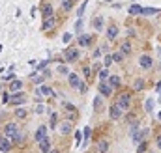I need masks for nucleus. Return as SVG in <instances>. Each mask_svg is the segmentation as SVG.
I'll list each match as a JSON object with an SVG mask.
<instances>
[{
  "mask_svg": "<svg viewBox=\"0 0 161 153\" xmlns=\"http://www.w3.org/2000/svg\"><path fill=\"white\" fill-rule=\"evenodd\" d=\"M79 56H81V52H79V49H75V47H68V49L64 50V60H66V62H75Z\"/></svg>",
  "mask_w": 161,
  "mask_h": 153,
  "instance_id": "obj_1",
  "label": "nucleus"
},
{
  "mask_svg": "<svg viewBox=\"0 0 161 153\" xmlns=\"http://www.w3.org/2000/svg\"><path fill=\"white\" fill-rule=\"evenodd\" d=\"M17 133H19L17 123H8V125L4 127V136H6V138H13Z\"/></svg>",
  "mask_w": 161,
  "mask_h": 153,
  "instance_id": "obj_2",
  "label": "nucleus"
},
{
  "mask_svg": "<svg viewBox=\"0 0 161 153\" xmlns=\"http://www.w3.org/2000/svg\"><path fill=\"white\" fill-rule=\"evenodd\" d=\"M122 112H124V110H122V108H120V107H118L116 103H114V105H113V107L109 108V116H111V120H114V122L122 118Z\"/></svg>",
  "mask_w": 161,
  "mask_h": 153,
  "instance_id": "obj_3",
  "label": "nucleus"
},
{
  "mask_svg": "<svg viewBox=\"0 0 161 153\" xmlns=\"http://www.w3.org/2000/svg\"><path fill=\"white\" fill-rule=\"evenodd\" d=\"M116 105H118V107H120V108H122V110L126 112V110L129 108V95H128V93H122V95L118 97Z\"/></svg>",
  "mask_w": 161,
  "mask_h": 153,
  "instance_id": "obj_4",
  "label": "nucleus"
},
{
  "mask_svg": "<svg viewBox=\"0 0 161 153\" xmlns=\"http://www.w3.org/2000/svg\"><path fill=\"white\" fill-rule=\"evenodd\" d=\"M152 64H154V60H152L148 54H143V56L139 58V65H141L143 69H150V67H152Z\"/></svg>",
  "mask_w": 161,
  "mask_h": 153,
  "instance_id": "obj_5",
  "label": "nucleus"
},
{
  "mask_svg": "<svg viewBox=\"0 0 161 153\" xmlns=\"http://www.w3.org/2000/svg\"><path fill=\"white\" fill-rule=\"evenodd\" d=\"M98 90L101 92V95H103V97H109V95L113 93V88L109 86V82H99V86H98Z\"/></svg>",
  "mask_w": 161,
  "mask_h": 153,
  "instance_id": "obj_6",
  "label": "nucleus"
},
{
  "mask_svg": "<svg viewBox=\"0 0 161 153\" xmlns=\"http://www.w3.org/2000/svg\"><path fill=\"white\" fill-rule=\"evenodd\" d=\"M24 101H26V97H24L23 93H19V92H17V93H13V95L9 97V103H13V105H23Z\"/></svg>",
  "mask_w": 161,
  "mask_h": 153,
  "instance_id": "obj_7",
  "label": "nucleus"
},
{
  "mask_svg": "<svg viewBox=\"0 0 161 153\" xmlns=\"http://www.w3.org/2000/svg\"><path fill=\"white\" fill-rule=\"evenodd\" d=\"M0 151H2V153L11 151V142H9L6 136H2V140H0Z\"/></svg>",
  "mask_w": 161,
  "mask_h": 153,
  "instance_id": "obj_8",
  "label": "nucleus"
},
{
  "mask_svg": "<svg viewBox=\"0 0 161 153\" xmlns=\"http://www.w3.org/2000/svg\"><path fill=\"white\" fill-rule=\"evenodd\" d=\"M68 80H69V86H71V88H79V84H81V79H79V75H75V73H69Z\"/></svg>",
  "mask_w": 161,
  "mask_h": 153,
  "instance_id": "obj_9",
  "label": "nucleus"
},
{
  "mask_svg": "<svg viewBox=\"0 0 161 153\" xmlns=\"http://www.w3.org/2000/svg\"><path fill=\"white\" fill-rule=\"evenodd\" d=\"M43 138H47V127H45V125L38 127V131H36V140H38V142H41Z\"/></svg>",
  "mask_w": 161,
  "mask_h": 153,
  "instance_id": "obj_10",
  "label": "nucleus"
},
{
  "mask_svg": "<svg viewBox=\"0 0 161 153\" xmlns=\"http://www.w3.org/2000/svg\"><path fill=\"white\" fill-rule=\"evenodd\" d=\"M90 41H92V37H90L88 34H81V36H79V47H88Z\"/></svg>",
  "mask_w": 161,
  "mask_h": 153,
  "instance_id": "obj_11",
  "label": "nucleus"
},
{
  "mask_svg": "<svg viewBox=\"0 0 161 153\" xmlns=\"http://www.w3.org/2000/svg\"><path fill=\"white\" fill-rule=\"evenodd\" d=\"M49 150H51V140H49V138H43V140L39 142V151L49 153Z\"/></svg>",
  "mask_w": 161,
  "mask_h": 153,
  "instance_id": "obj_12",
  "label": "nucleus"
},
{
  "mask_svg": "<svg viewBox=\"0 0 161 153\" xmlns=\"http://www.w3.org/2000/svg\"><path fill=\"white\" fill-rule=\"evenodd\" d=\"M41 15H43V19L53 17V6H51V4H45V6L41 7Z\"/></svg>",
  "mask_w": 161,
  "mask_h": 153,
  "instance_id": "obj_13",
  "label": "nucleus"
},
{
  "mask_svg": "<svg viewBox=\"0 0 161 153\" xmlns=\"http://www.w3.org/2000/svg\"><path fill=\"white\" fill-rule=\"evenodd\" d=\"M36 93H38V95H56L49 86H41V88H38V90H36Z\"/></svg>",
  "mask_w": 161,
  "mask_h": 153,
  "instance_id": "obj_14",
  "label": "nucleus"
},
{
  "mask_svg": "<svg viewBox=\"0 0 161 153\" xmlns=\"http://www.w3.org/2000/svg\"><path fill=\"white\" fill-rule=\"evenodd\" d=\"M148 135V129H143V131H137L135 135H133V142H141V140H144V136Z\"/></svg>",
  "mask_w": 161,
  "mask_h": 153,
  "instance_id": "obj_15",
  "label": "nucleus"
},
{
  "mask_svg": "<svg viewBox=\"0 0 161 153\" xmlns=\"http://www.w3.org/2000/svg\"><path fill=\"white\" fill-rule=\"evenodd\" d=\"M109 86H111L113 90H118V88H120V77L113 75V77L109 79Z\"/></svg>",
  "mask_w": 161,
  "mask_h": 153,
  "instance_id": "obj_16",
  "label": "nucleus"
},
{
  "mask_svg": "<svg viewBox=\"0 0 161 153\" xmlns=\"http://www.w3.org/2000/svg\"><path fill=\"white\" fill-rule=\"evenodd\" d=\"M98 151L107 153L109 151V142H107V140H99V142H98Z\"/></svg>",
  "mask_w": 161,
  "mask_h": 153,
  "instance_id": "obj_17",
  "label": "nucleus"
},
{
  "mask_svg": "<svg viewBox=\"0 0 161 153\" xmlns=\"http://www.w3.org/2000/svg\"><path fill=\"white\" fill-rule=\"evenodd\" d=\"M128 11H129V15H141V13H143V7H141L139 4H133V6H129Z\"/></svg>",
  "mask_w": 161,
  "mask_h": 153,
  "instance_id": "obj_18",
  "label": "nucleus"
},
{
  "mask_svg": "<svg viewBox=\"0 0 161 153\" xmlns=\"http://www.w3.org/2000/svg\"><path fill=\"white\" fill-rule=\"evenodd\" d=\"M53 26H54V19H53V17L43 19V26H41V30H49V28H53Z\"/></svg>",
  "mask_w": 161,
  "mask_h": 153,
  "instance_id": "obj_19",
  "label": "nucleus"
},
{
  "mask_svg": "<svg viewBox=\"0 0 161 153\" xmlns=\"http://www.w3.org/2000/svg\"><path fill=\"white\" fill-rule=\"evenodd\" d=\"M92 24H94V28L99 32L101 28H103V17H94V21H92Z\"/></svg>",
  "mask_w": 161,
  "mask_h": 153,
  "instance_id": "obj_20",
  "label": "nucleus"
},
{
  "mask_svg": "<svg viewBox=\"0 0 161 153\" xmlns=\"http://www.w3.org/2000/svg\"><path fill=\"white\" fill-rule=\"evenodd\" d=\"M118 36V28L116 26H109V30H107V39H114Z\"/></svg>",
  "mask_w": 161,
  "mask_h": 153,
  "instance_id": "obj_21",
  "label": "nucleus"
},
{
  "mask_svg": "<svg viewBox=\"0 0 161 153\" xmlns=\"http://www.w3.org/2000/svg\"><path fill=\"white\" fill-rule=\"evenodd\" d=\"M120 52H122V54H129V52H131V43H129V41H124V43L120 45Z\"/></svg>",
  "mask_w": 161,
  "mask_h": 153,
  "instance_id": "obj_22",
  "label": "nucleus"
},
{
  "mask_svg": "<svg viewBox=\"0 0 161 153\" xmlns=\"http://www.w3.org/2000/svg\"><path fill=\"white\" fill-rule=\"evenodd\" d=\"M161 9L158 7H143V13L141 15H156V13H159Z\"/></svg>",
  "mask_w": 161,
  "mask_h": 153,
  "instance_id": "obj_23",
  "label": "nucleus"
},
{
  "mask_svg": "<svg viewBox=\"0 0 161 153\" xmlns=\"http://www.w3.org/2000/svg\"><path fill=\"white\" fill-rule=\"evenodd\" d=\"M21 86H23L21 80H11V84H9V92H17V90H21Z\"/></svg>",
  "mask_w": 161,
  "mask_h": 153,
  "instance_id": "obj_24",
  "label": "nucleus"
},
{
  "mask_svg": "<svg viewBox=\"0 0 161 153\" xmlns=\"http://www.w3.org/2000/svg\"><path fill=\"white\" fill-rule=\"evenodd\" d=\"M103 95H96V99H94V107H96V110H101L103 107Z\"/></svg>",
  "mask_w": 161,
  "mask_h": 153,
  "instance_id": "obj_25",
  "label": "nucleus"
},
{
  "mask_svg": "<svg viewBox=\"0 0 161 153\" xmlns=\"http://www.w3.org/2000/svg\"><path fill=\"white\" fill-rule=\"evenodd\" d=\"M60 133H62V135L71 133V123H62V125H60Z\"/></svg>",
  "mask_w": 161,
  "mask_h": 153,
  "instance_id": "obj_26",
  "label": "nucleus"
},
{
  "mask_svg": "<svg viewBox=\"0 0 161 153\" xmlns=\"http://www.w3.org/2000/svg\"><path fill=\"white\" fill-rule=\"evenodd\" d=\"M32 80H34L36 84H41V82L45 80V77H41V75H38V73L34 71V73H32Z\"/></svg>",
  "mask_w": 161,
  "mask_h": 153,
  "instance_id": "obj_27",
  "label": "nucleus"
},
{
  "mask_svg": "<svg viewBox=\"0 0 161 153\" xmlns=\"http://www.w3.org/2000/svg\"><path fill=\"white\" fill-rule=\"evenodd\" d=\"M73 4H75L73 0H62V7H64L66 11H69V9L73 7Z\"/></svg>",
  "mask_w": 161,
  "mask_h": 153,
  "instance_id": "obj_28",
  "label": "nucleus"
},
{
  "mask_svg": "<svg viewBox=\"0 0 161 153\" xmlns=\"http://www.w3.org/2000/svg\"><path fill=\"white\" fill-rule=\"evenodd\" d=\"M56 71H58L60 75H69V69H68V65H64V64H62V65H58V67H56Z\"/></svg>",
  "mask_w": 161,
  "mask_h": 153,
  "instance_id": "obj_29",
  "label": "nucleus"
},
{
  "mask_svg": "<svg viewBox=\"0 0 161 153\" xmlns=\"http://www.w3.org/2000/svg\"><path fill=\"white\" fill-rule=\"evenodd\" d=\"M111 56H113V62H118V64L124 60V54H122V52H114V54H111Z\"/></svg>",
  "mask_w": 161,
  "mask_h": 153,
  "instance_id": "obj_30",
  "label": "nucleus"
},
{
  "mask_svg": "<svg viewBox=\"0 0 161 153\" xmlns=\"http://www.w3.org/2000/svg\"><path fill=\"white\" fill-rule=\"evenodd\" d=\"M107 79H109V71H107V69H101V71H99V80L105 82Z\"/></svg>",
  "mask_w": 161,
  "mask_h": 153,
  "instance_id": "obj_31",
  "label": "nucleus"
},
{
  "mask_svg": "<svg viewBox=\"0 0 161 153\" xmlns=\"http://www.w3.org/2000/svg\"><path fill=\"white\" fill-rule=\"evenodd\" d=\"M144 88V80L143 79H139V80H135V90L139 92V90H143Z\"/></svg>",
  "mask_w": 161,
  "mask_h": 153,
  "instance_id": "obj_32",
  "label": "nucleus"
},
{
  "mask_svg": "<svg viewBox=\"0 0 161 153\" xmlns=\"http://www.w3.org/2000/svg\"><path fill=\"white\" fill-rule=\"evenodd\" d=\"M77 90H79V92H81V93H86V92H88V84H86V82H81V84H79V88H77Z\"/></svg>",
  "mask_w": 161,
  "mask_h": 153,
  "instance_id": "obj_33",
  "label": "nucleus"
},
{
  "mask_svg": "<svg viewBox=\"0 0 161 153\" xmlns=\"http://www.w3.org/2000/svg\"><path fill=\"white\" fill-rule=\"evenodd\" d=\"M15 116H17V118H24V116H26V110H24V108H17V110H15Z\"/></svg>",
  "mask_w": 161,
  "mask_h": 153,
  "instance_id": "obj_34",
  "label": "nucleus"
},
{
  "mask_svg": "<svg viewBox=\"0 0 161 153\" xmlns=\"http://www.w3.org/2000/svg\"><path fill=\"white\" fill-rule=\"evenodd\" d=\"M83 138H84V146H86V144H88V140H90V127H86V129H84V136H83Z\"/></svg>",
  "mask_w": 161,
  "mask_h": 153,
  "instance_id": "obj_35",
  "label": "nucleus"
},
{
  "mask_svg": "<svg viewBox=\"0 0 161 153\" xmlns=\"http://www.w3.org/2000/svg\"><path fill=\"white\" fill-rule=\"evenodd\" d=\"M47 64H49V60H43V62L36 67V73H38V71H41V69H45V67H47Z\"/></svg>",
  "mask_w": 161,
  "mask_h": 153,
  "instance_id": "obj_36",
  "label": "nucleus"
},
{
  "mask_svg": "<svg viewBox=\"0 0 161 153\" xmlns=\"http://www.w3.org/2000/svg\"><path fill=\"white\" fill-rule=\"evenodd\" d=\"M152 108H154V99H148L146 101V112H152Z\"/></svg>",
  "mask_w": 161,
  "mask_h": 153,
  "instance_id": "obj_37",
  "label": "nucleus"
},
{
  "mask_svg": "<svg viewBox=\"0 0 161 153\" xmlns=\"http://www.w3.org/2000/svg\"><path fill=\"white\" fill-rule=\"evenodd\" d=\"M11 140H13L15 144H19V142H23V133H17V135H15V136H13Z\"/></svg>",
  "mask_w": 161,
  "mask_h": 153,
  "instance_id": "obj_38",
  "label": "nucleus"
},
{
  "mask_svg": "<svg viewBox=\"0 0 161 153\" xmlns=\"http://www.w3.org/2000/svg\"><path fill=\"white\" fill-rule=\"evenodd\" d=\"M84 7H86V2H83V4H81V7H79V11H77V15H79V17H83V13H84Z\"/></svg>",
  "mask_w": 161,
  "mask_h": 153,
  "instance_id": "obj_39",
  "label": "nucleus"
},
{
  "mask_svg": "<svg viewBox=\"0 0 161 153\" xmlns=\"http://www.w3.org/2000/svg\"><path fill=\"white\" fill-rule=\"evenodd\" d=\"M56 127V114H51V129Z\"/></svg>",
  "mask_w": 161,
  "mask_h": 153,
  "instance_id": "obj_40",
  "label": "nucleus"
},
{
  "mask_svg": "<svg viewBox=\"0 0 161 153\" xmlns=\"http://www.w3.org/2000/svg\"><path fill=\"white\" fill-rule=\"evenodd\" d=\"M71 37H73L71 34H64V37H62V41H64V43H69V41H71Z\"/></svg>",
  "mask_w": 161,
  "mask_h": 153,
  "instance_id": "obj_41",
  "label": "nucleus"
},
{
  "mask_svg": "<svg viewBox=\"0 0 161 153\" xmlns=\"http://www.w3.org/2000/svg\"><path fill=\"white\" fill-rule=\"evenodd\" d=\"M103 64H105V65H111V64H113V56H111V54H107V56H105V62H103Z\"/></svg>",
  "mask_w": 161,
  "mask_h": 153,
  "instance_id": "obj_42",
  "label": "nucleus"
},
{
  "mask_svg": "<svg viewBox=\"0 0 161 153\" xmlns=\"http://www.w3.org/2000/svg\"><path fill=\"white\" fill-rule=\"evenodd\" d=\"M9 97H11L9 93H4V95H2V101H4V105H6V103H9Z\"/></svg>",
  "mask_w": 161,
  "mask_h": 153,
  "instance_id": "obj_43",
  "label": "nucleus"
},
{
  "mask_svg": "<svg viewBox=\"0 0 161 153\" xmlns=\"http://www.w3.org/2000/svg\"><path fill=\"white\" fill-rule=\"evenodd\" d=\"M126 120H128V123H135V118H133V114H128V116H126Z\"/></svg>",
  "mask_w": 161,
  "mask_h": 153,
  "instance_id": "obj_44",
  "label": "nucleus"
},
{
  "mask_svg": "<svg viewBox=\"0 0 161 153\" xmlns=\"http://www.w3.org/2000/svg\"><path fill=\"white\" fill-rule=\"evenodd\" d=\"M36 112H38V114H41V112H45V108H43V105H38V107H36Z\"/></svg>",
  "mask_w": 161,
  "mask_h": 153,
  "instance_id": "obj_45",
  "label": "nucleus"
},
{
  "mask_svg": "<svg viewBox=\"0 0 161 153\" xmlns=\"http://www.w3.org/2000/svg\"><path fill=\"white\" fill-rule=\"evenodd\" d=\"M75 144H77V146L81 144V133H75Z\"/></svg>",
  "mask_w": 161,
  "mask_h": 153,
  "instance_id": "obj_46",
  "label": "nucleus"
},
{
  "mask_svg": "<svg viewBox=\"0 0 161 153\" xmlns=\"http://www.w3.org/2000/svg\"><path fill=\"white\" fill-rule=\"evenodd\" d=\"M144 150H146V142H143V144L139 146V153H144Z\"/></svg>",
  "mask_w": 161,
  "mask_h": 153,
  "instance_id": "obj_47",
  "label": "nucleus"
},
{
  "mask_svg": "<svg viewBox=\"0 0 161 153\" xmlns=\"http://www.w3.org/2000/svg\"><path fill=\"white\" fill-rule=\"evenodd\" d=\"M13 77H15V75H11V73H9V75H6V77H4V80H13Z\"/></svg>",
  "mask_w": 161,
  "mask_h": 153,
  "instance_id": "obj_48",
  "label": "nucleus"
},
{
  "mask_svg": "<svg viewBox=\"0 0 161 153\" xmlns=\"http://www.w3.org/2000/svg\"><path fill=\"white\" fill-rule=\"evenodd\" d=\"M158 150H159V151H161V135H159V136H158Z\"/></svg>",
  "mask_w": 161,
  "mask_h": 153,
  "instance_id": "obj_49",
  "label": "nucleus"
},
{
  "mask_svg": "<svg viewBox=\"0 0 161 153\" xmlns=\"http://www.w3.org/2000/svg\"><path fill=\"white\" fill-rule=\"evenodd\" d=\"M156 92H158V93H159V95H161V82H159V84H158V88H156Z\"/></svg>",
  "mask_w": 161,
  "mask_h": 153,
  "instance_id": "obj_50",
  "label": "nucleus"
},
{
  "mask_svg": "<svg viewBox=\"0 0 161 153\" xmlns=\"http://www.w3.org/2000/svg\"><path fill=\"white\" fill-rule=\"evenodd\" d=\"M51 153H58V151H56V150H53V151H51Z\"/></svg>",
  "mask_w": 161,
  "mask_h": 153,
  "instance_id": "obj_51",
  "label": "nucleus"
},
{
  "mask_svg": "<svg viewBox=\"0 0 161 153\" xmlns=\"http://www.w3.org/2000/svg\"><path fill=\"white\" fill-rule=\"evenodd\" d=\"M0 52H2V45H0Z\"/></svg>",
  "mask_w": 161,
  "mask_h": 153,
  "instance_id": "obj_52",
  "label": "nucleus"
},
{
  "mask_svg": "<svg viewBox=\"0 0 161 153\" xmlns=\"http://www.w3.org/2000/svg\"><path fill=\"white\" fill-rule=\"evenodd\" d=\"M159 120H161V112H159Z\"/></svg>",
  "mask_w": 161,
  "mask_h": 153,
  "instance_id": "obj_53",
  "label": "nucleus"
},
{
  "mask_svg": "<svg viewBox=\"0 0 161 153\" xmlns=\"http://www.w3.org/2000/svg\"><path fill=\"white\" fill-rule=\"evenodd\" d=\"M0 140H2V136H0Z\"/></svg>",
  "mask_w": 161,
  "mask_h": 153,
  "instance_id": "obj_54",
  "label": "nucleus"
},
{
  "mask_svg": "<svg viewBox=\"0 0 161 153\" xmlns=\"http://www.w3.org/2000/svg\"><path fill=\"white\" fill-rule=\"evenodd\" d=\"M73 2H75V0H73Z\"/></svg>",
  "mask_w": 161,
  "mask_h": 153,
  "instance_id": "obj_55",
  "label": "nucleus"
}]
</instances>
